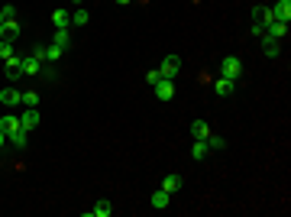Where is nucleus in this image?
I'll return each instance as SVG.
<instances>
[{
	"mask_svg": "<svg viewBox=\"0 0 291 217\" xmlns=\"http://www.w3.org/2000/svg\"><path fill=\"white\" fill-rule=\"evenodd\" d=\"M243 75V62L236 55H227L223 62H220V78H230V81H236V78Z\"/></svg>",
	"mask_w": 291,
	"mask_h": 217,
	"instance_id": "1",
	"label": "nucleus"
},
{
	"mask_svg": "<svg viewBox=\"0 0 291 217\" xmlns=\"http://www.w3.org/2000/svg\"><path fill=\"white\" fill-rule=\"evenodd\" d=\"M158 72H162V78H178V72H181V58H178V55H165L162 65H158Z\"/></svg>",
	"mask_w": 291,
	"mask_h": 217,
	"instance_id": "2",
	"label": "nucleus"
},
{
	"mask_svg": "<svg viewBox=\"0 0 291 217\" xmlns=\"http://www.w3.org/2000/svg\"><path fill=\"white\" fill-rule=\"evenodd\" d=\"M152 88H155V98L158 101H172L175 98V81H172V78H158Z\"/></svg>",
	"mask_w": 291,
	"mask_h": 217,
	"instance_id": "3",
	"label": "nucleus"
},
{
	"mask_svg": "<svg viewBox=\"0 0 291 217\" xmlns=\"http://www.w3.org/2000/svg\"><path fill=\"white\" fill-rule=\"evenodd\" d=\"M20 127L26 130V133H29V130H36V127H39V110H36V107H26V114L20 117Z\"/></svg>",
	"mask_w": 291,
	"mask_h": 217,
	"instance_id": "4",
	"label": "nucleus"
},
{
	"mask_svg": "<svg viewBox=\"0 0 291 217\" xmlns=\"http://www.w3.org/2000/svg\"><path fill=\"white\" fill-rule=\"evenodd\" d=\"M272 16L281 23H291V0H278L275 7H272Z\"/></svg>",
	"mask_w": 291,
	"mask_h": 217,
	"instance_id": "5",
	"label": "nucleus"
},
{
	"mask_svg": "<svg viewBox=\"0 0 291 217\" xmlns=\"http://www.w3.org/2000/svg\"><path fill=\"white\" fill-rule=\"evenodd\" d=\"M259 39H262V52H266L269 58L281 55V39H272V36H259Z\"/></svg>",
	"mask_w": 291,
	"mask_h": 217,
	"instance_id": "6",
	"label": "nucleus"
},
{
	"mask_svg": "<svg viewBox=\"0 0 291 217\" xmlns=\"http://www.w3.org/2000/svg\"><path fill=\"white\" fill-rule=\"evenodd\" d=\"M20 33L23 29H20V23H16V20H4V26H0V39H10L13 42Z\"/></svg>",
	"mask_w": 291,
	"mask_h": 217,
	"instance_id": "7",
	"label": "nucleus"
},
{
	"mask_svg": "<svg viewBox=\"0 0 291 217\" xmlns=\"http://www.w3.org/2000/svg\"><path fill=\"white\" fill-rule=\"evenodd\" d=\"M266 36H272V39H285V36H288V23L272 20V23L266 26Z\"/></svg>",
	"mask_w": 291,
	"mask_h": 217,
	"instance_id": "8",
	"label": "nucleus"
},
{
	"mask_svg": "<svg viewBox=\"0 0 291 217\" xmlns=\"http://www.w3.org/2000/svg\"><path fill=\"white\" fill-rule=\"evenodd\" d=\"M113 214V204L110 201H97L91 211H84V217H110Z\"/></svg>",
	"mask_w": 291,
	"mask_h": 217,
	"instance_id": "9",
	"label": "nucleus"
},
{
	"mask_svg": "<svg viewBox=\"0 0 291 217\" xmlns=\"http://www.w3.org/2000/svg\"><path fill=\"white\" fill-rule=\"evenodd\" d=\"M20 98H23V91H16V88H4V91H0V104H4V107L20 104Z\"/></svg>",
	"mask_w": 291,
	"mask_h": 217,
	"instance_id": "10",
	"label": "nucleus"
},
{
	"mask_svg": "<svg viewBox=\"0 0 291 217\" xmlns=\"http://www.w3.org/2000/svg\"><path fill=\"white\" fill-rule=\"evenodd\" d=\"M42 65L46 62H39L33 55H23V75H42Z\"/></svg>",
	"mask_w": 291,
	"mask_h": 217,
	"instance_id": "11",
	"label": "nucleus"
},
{
	"mask_svg": "<svg viewBox=\"0 0 291 217\" xmlns=\"http://www.w3.org/2000/svg\"><path fill=\"white\" fill-rule=\"evenodd\" d=\"M52 42H55V46H61V49H68V46H72V26H61V29H55Z\"/></svg>",
	"mask_w": 291,
	"mask_h": 217,
	"instance_id": "12",
	"label": "nucleus"
},
{
	"mask_svg": "<svg viewBox=\"0 0 291 217\" xmlns=\"http://www.w3.org/2000/svg\"><path fill=\"white\" fill-rule=\"evenodd\" d=\"M0 130H4L7 136H10V133H16V130H23V127H20V117H13V114L0 117Z\"/></svg>",
	"mask_w": 291,
	"mask_h": 217,
	"instance_id": "13",
	"label": "nucleus"
},
{
	"mask_svg": "<svg viewBox=\"0 0 291 217\" xmlns=\"http://www.w3.org/2000/svg\"><path fill=\"white\" fill-rule=\"evenodd\" d=\"M252 20H255V23H262V26H269L272 20H275V16H272V7H262V4H259V7L252 10Z\"/></svg>",
	"mask_w": 291,
	"mask_h": 217,
	"instance_id": "14",
	"label": "nucleus"
},
{
	"mask_svg": "<svg viewBox=\"0 0 291 217\" xmlns=\"http://www.w3.org/2000/svg\"><path fill=\"white\" fill-rule=\"evenodd\" d=\"M169 201H172V195L165 192V188H155V192H152V207L165 211V207H169Z\"/></svg>",
	"mask_w": 291,
	"mask_h": 217,
	"instance_id": "15",
	"label": "nucleus"
},
{
	"mask_svg": "<svg viewBox=\"0 0 291 217\" xmlns=\"http://www.w3.org/2000/svg\"><path fill=\"white\" fill-rule=\"evenodd\" d=\"M191 136H194V140H207V136H210L207 120H194V123H191Z\"/></svg>",
	"mask_w": 291,
	"mask_h": 217,
	"instance_id": "16",
	"label": "nucleus"
},
{
	"mask_svg": "<svg viewBox=\"0 0 291 217\" xmlns=\"http://www.w3.org/2000/svg\"><path fill=\"white\" fill-rule=\"evenodd\" d=\"M7 75H10V78H20V75H23V58H20V55H10V58H7Z\"/></svg>",
	"mask_w": 291,
	"mask_h": 217,
	"instance_id": "17",
	"label": "nucleus"
},
{
	"mask_svg": "<svg viewBox=\"0 0 291 217\" xmlns=\"http://www.w3.org/2000/svg\"><path fill=\"white\" fill-rule=\"evenodd\" d=\"M233 84H236V81H230V78H217V81H214V91L220 94V98H227V94H233Z\"/></svg>",
	"mask_w": 291,
	"mask_h": 217,
	"instance_id": "18",
	"label": "nucleus"
},
{
	"mask_svg": "<svg viewBox=\"0 0 291 217\" xmlns=\"http://www.w3.org/2000/svg\"><path fill=\"white\" fill-rule=\"evenodd\" d=\"M162 188H165L169 195H175V192L181 188V175H165V178H162Z\"/></svg>",
	"mask_w": 291,
	"mask_h": 217,
	"instance_id": "19",
	"label": "nucleus"
},
{
	"mask_svg": "<svg viewBox=\"0 0 291 217\" xmlns=\"http://www.w3.org/2000/svg\"><path fill=\"white\" fill-rule=\"evenodd\" d=\"M52 23H55V29L72 26V13H68V10H55V13H52Z\"/></svg>",
	"mask_w": 291,
	"mask_h": 217,
	"instance_id": "20",
	"label": "nucleus"
},
{
	"mask_svg": "<svg viewBox=\"0 0 291 217\" xmlns=\"http://www.w3.org/2000/svg\"><path fill=\"white\" fill-rule=\"evenodd\" d=\"M61 55H65V49H61V46H55V42H52V46H46V62H52V65H55Z\"/></svg>",
	"mask_w": 291,
	"mask_h": 217,
	"instance_id": "21",
	"label": "nucleus"
},
{
	"mask_svg": "<svg viewBox=\"0 0 291 217\" xmlns=\"http://www.w3.org/2000/svg\"><path fill=\"white\" fill-rule=\"evenodd\" d=\"M87 20H91V13L81 10V7H78V10L72 13V26H87Z\"/></svg>",
	"mask_w": 291,
	"mask_h": 217,
	"instance_id": "22",
	"label": "nucleus"
},
{
	"mask_svg": "<svg viewBox=\"0 0 291 217\" xmlns=\"http://www.w3.org/2000/svg\"><path fill=\"white\" fill-rule=\"evenodd\" d=\"M191 156H194V159H204V156H207V140H194Z\"/></svg>",
	"mask_w": 291,
	"mask_h": 217,
	"instance_id": "23",
	"label": "nucleus"
},
{
	"mask_svg": "<svg viewBox=\"0 0 291 217\" xmlns=\"http://www.w3.org/2000/svg\"><path fill=\"white\" fill-rule=\"evenodd\" d=\"M7 140H10V143L16 146V149H23V146H26V130H16V133H10Z\"/></svg>",
	"mask_w": 291,
	"mask_h": 217,
	"instance_id": "24",
	"label": "nucleus"
},
{
	"mask_svg": "<svg viewBox=\"0 0 291 217\" xmlns=\"http://www.w3.org/2000/svg\"><path fill=\"white\" fill-rule=\"evenodd\" d=\"M20 104H26V107H36V104H39V94H36V91H23Z\"/></svg>",
	"mask_w": 291,
	"mask_h": 217,
	"instance_id": "25",
	"label": "nucleus"
},
{
	"mask_svg": "<svg viewBox=\"0 0 291 217\" xmlns=\"http://www.w3.org/2000/svg\"><path fill=\"white\" fill-rule=\"evenodd\" d=\"M10 55H13V42H10V39H0V58L7 62Z\"/></svg>",
	"mask_w": 291,
	"mask_h": 217,
	"instance_id": "26",
	"label": "nucleus"
},
{
	"mask_svg": "<svg viewBox=\"0 0 291 217\" xmlns=\"http://www.w3.org/2000/svg\"><path fill=\"white\" fill-rule=\"evenodd\" d=\"M223 146H227V140H223V136H214V133L207 136V149H223Z\"/></svg>",
	"mask_w": 291,
	"mask_h": 217,
	"instance_id": "27",
	"label": "nucleus"
},
{
	"mask_svg": "<svg viewBox=\"0 0 291 217\" xmlns=\"http://www.w3.org/2000/svg\"><path fill=\"white\" fill-rule=\"evenodd\" d=\"M0 10H4V16H7V20H16V7H13V4H4Z\"/></svg>",
	"mask_w": 291,
	"mask_h": 217,
	"instance_id": "28",
	"label": "nucleus"
},
{
	"mask_svg": "<svg viewBox=\"0 0 291 217\" xmlns=\"http://www.w3.org/2000/svg\"><path fill=\"white\" fill-rule=\"evenodd\" d=\"M158 78H162V72H158V68H152V72H146V81H149V84H155Z\"/></svg>",
	"mask_w": 291,
	"mask_h": 217,
	"instance_id": "29",
	"label": "nucleus"
},
{
	"mask_svg": "<svg viewBox=\"0 0 291 217\" xmlns=\"http://www.w3.org/2000/svg\"><path fill=\"white\" fill-rule=\"evenodd\" d=\"M33 58H39V62H46V46H36V49H33Z\"/></svg>",
	"mask_w": 291,
	"mask_h": 217,
	"instance_id": "30",
	"label": "nucleus"
},
{
	"mask_svg": "<svg viewBox=\"0 0 291 217\" xmlns=\"http://www.w3.org/2000/svg\"><path fill=\"white\" fill-rule=\"evenodd\" d=\"M249 33H252V36H255V39H259V36H266V26H262V23H255V26H252V29H249Z\"/></svg>",
	"mask_w": 291,
	"mask_h": 217,
	"instance_id": "31",
	"label": "nucleus"
},
{
	"mask_svg": "<svg viewBox=\"0 0 291 217\" xmlns=\"http://www.w3.org/2000/svg\"><path fill=\"white\" fill-rule=\"evenodd\" d=\"M4 143H7V133H4V130H0V149H4Z\"/></svg>",
	"mask_w": 291,
	"mask_h": 217,
	"instance_id": "32",
	"label": "nucleus"
},
{
	"mask_svg": "<svg viewBox=\"0 0 291 217\" xmlns=\"http://www.w3.org/2000/svg\"><path fill=\"white\" fill-rule=\"evenodd\" d=\"M4 20H7V16H4V10H0V26H4Z\"/></svg>",
	"mask_w": 291,
	"mask_h": 217,
	"instance_id": "33",
	"label": "nucleus"
},
{
	"mask_svg": "<svg viewBox=\"0 0 291 217\" xmlns=\"http://www.w3.org/2000/svg\"><path fill=\"white\" fill-rule=\"evenodd\" d=\"M117 4H120V7H126V4H130V0H117Z\"/></svg>",
	"mask_w": 291,
	"mask_h": 217,
	"instance_id": "34",
	"label": "nucleus"
}]
</instances>
